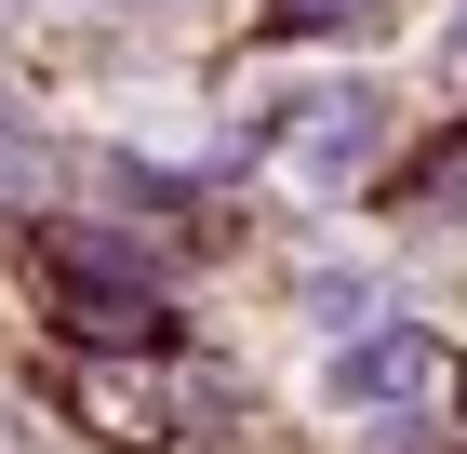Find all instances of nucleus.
<instances>
[{"label": "nucleus", "instance_id": "obj_1", "mask_svg": "<svg viewBox=\"0 0 467 454\" xmlns=\"http://www.w3.org/2000/svg\"><path fill=\"white\" fill-rule=\"evenodd\" d=\"M54 321L94 334V348H161V334H174L161 254H134L120 227H67V241H54Z\"/></svg>", "mask_w": 467, "mask_h": 454}, {"label": "nucleus", "instance_id": "obj_2", "mask_svg": "<svg viewBox=\"0 0 467 454\" xmlns=\"http://www.w3.org/2000/svg\"><path fill=\"white\" fill-rule=\"evenodd\" d=\"M428 375H441V348H428V334H360V348L334 361V401H360V415H400Z\"/></svg>", "mask_w": 467, "mask_h": 454}, {"label": "nucleus", "instance_id": "obj_3", "mask_svg": "<svg viewBox=\"0 0 467 454\" xmlns=\"http://www.w3.org/2000/svg\"><path fill=\"white\" fill-rule=\"evenodd\" d=\"M27 187H54V147H40V134H14V121H0V201H27Z\"/></svg>", "mask_w": 467, "mask_h": 454}, {"label": "nucleus", "instance_id": "obj_4", "mask_svg": "<svg viewBox=\"0 0 467 454\" xmlns=\"http://www.w3.org/2000/svg\"><path fill=\"white\" fill-rule=\"evenodd\" d=\"M360 14H374V0H281V27H307V40H321V27H360Z\"/></svg>", "mask_w": 467, "mask_h": 454}]
</instances>
